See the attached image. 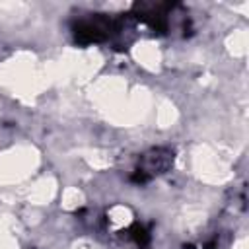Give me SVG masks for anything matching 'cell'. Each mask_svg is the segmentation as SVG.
<instances>
[{"mask_svg":"<svg viewBox=\"0 0 249 249\" xmlns=\"http://www.w3.org/2000/svg\"><path fill=\"white\" fill-rule=\"evenodd\" d=\"M171 167H173V152L169 148H152L138 158L132 171V179L136 183H144L167 173Z\"/></svg>","mask_w":249,"mask_h":249,"instance_id":"obj_1","label":"cell"},{"mask_svg":"<svg viewBox=\"0 0 249 249\" xmlns=\"http://www.w3.org/2000/svg\"><path fill=\"white\" fill-rule=\"evenodd\" d=\"M148 245L150 235L138 222L107 233V249H148Z\"/></svg>","mask_w":249,"mask_h":249,"instance_id":"obj_2","label":"cell"}]
</instances>
